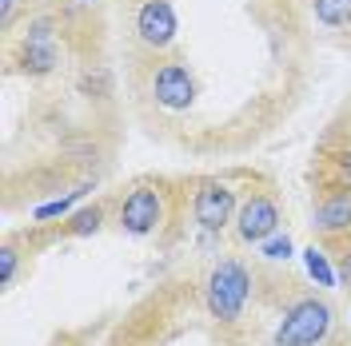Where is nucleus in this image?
<instances>
[{
	"label": "nucleus",
	"instance_id": "nucleus-1",
	"mask_svg": "<svg viewBox=\"0 0 351 346\" xmlns=\"http://www.w3.org/2000/svg\"><path fill=\"white\" fill-rule=\"evenodd\" d=\"M247 295H252V271L243 263L223 259L208 275V310H212V319H219V323L240 319Z\"/></svg>",
	"mask_w": 351,
	"mask_h": 346
},
{
	"label": "nucleus",
	"instance_id": "nucleus-2",
	"mask_svg": "<svg viewBox=\"0 0 351 346\" xmlns=\"http://www.w3.org/2000/svg\"><path fill=\"white\" fill-rule=\"evenodd\" d=\"M331 326V306L324 299H300L295 306L284 310V323L276 330V343L280 346H315L324 343Z\"/></svg>",
	"mask_w": 351,
	"mask_h": 346
},
{
	"label": "nucleus",
	"instance_id": "nucleus-3",
	"mask_svg": "<svg viewBox=\"0 0 351 346\" xmlns=\"http://www.w3.org/2000/svg\"><path fill=\"white\" fill-rule=\"evenodd\" d=\"M152 96L160 108L168 111H188L196 104V76H192V68L184 64L180 56H168V60H160L152 72Z\"/></svg>",
	"mask_w": 351,
	"mask_h": 346
},
{
	"label": "nucleus",
	"instance_id": "nucleus-4",
	"mask_svg": "<svg viewBox=\"0 0 351 346\" xmlns=\"http://www.w3.org/2000/svg\"><path fill=\"white\" fill-rule=\"evenodd\" d=\"M280 231V203L271 191H252L243 199L240 215H236V235L240 243H267Z\"/></svg>",
	"mask_w": 351,
	"mask_h": 346
},
{
	"label": "nucleus",
	"instance_id": "nucleus-5",
	"mask_svg": "<svg viewBox=\"0 0 351 346\" xmlns=\"http://www.w3.org/2000/svg\"><path fill=\"white\" fill-rule=\"evenodd\" d=\"M192 211H196V223L204 231H223L236 215V191L219 179H208V183H199Z\"/></svg>",
	"mask_w": 351,
	"mask_h": 346
},
{
	"label": "nucleus",
	"instance_id": "nucleus-6",
	"mask_svg": "<svg viewBox=\"0 0 351 346\" xmlns=\"http://www.w3.org/2000/svg\"><path fill=\"white\" fill-rule=\"evenodd\" d=\"M160 219H164V199H160L156 187H136V191H128L124 207H120V227L128 235H152L156 227H160Z\"/></svg>",
	"mask_w": 351,
	"mask_h": 346
},
{
	"label": "nucleus",
	"instance_id": "nucleus-7",
	"mask_svg": "<svg viewBox=\"0 0 351 346\" xmlns=\"http://www.w3.org/2000/svg\"><path fill=\"white\" fill-rule=\"evenodd\" d=\"M136 36L156 48V52H164L168 44L176 40V12L168 0H144L140 8H136Z\"/></svg>",
	"mask_w": 351,
	"mask_h": 346
},
{
	"label": "nucleus",
	"instance_id": "nucleus-8",
	"mask_svg": "<svg viewBox=\"0 0 351 346\" xmlns=\"http://www.w3.org/2000/svg\"><path fill=\"white\" fill-rule=\"evenodd\" d=\"M319 235H348L351 231V187H339V191H328L324 203L315 207V223H311Z\"/></svg>",
	"mask_w": 351,
	"mask_h": 346
},
{
	"label": "nucleus",
	"instance_id": "nucleus-9",
	"mask_svg": "<svg viewBox=\"0 0 351 346\" xmlns=\"http://www.w3.org/2000/svg\"><path fill=\"white\" fill-rule=\"evenodd\" d=\"M315 21L328 28H348L351 24V0H315Z\"/></svg>",
	"mask_w": 351,
	"mask_h": 346
},
{
	"label": "nucleus",
	"instance_id": "nucleus-10",
	"mask_svg": "<svg viewBox=\"0 0 351 346\" xmlns=\"http://www.w3.org/2000/svg\"><path fill=\"white\" fill-rule=\"evenodd\" d=\"M304 263H307V271H311V279L319 282V287H331V282L339 279V275L331 271L328 255H324V251H319L315 243H311V247H307V251H304Z\"/></svg>",
	"mask_w": 351,
	"mask_h": 346
},
{
	"label": "nucleus",
	"instance_id": "nucleus-11",
	"mask_svg": "<svg viewBox=\"0 0 351 346\" xmlns=\"http://www.w3.org/2000/svg\"><path fill=\"white\" fill-rule=\"evenodd\" d=\"M88 187H76V191L68 195V199H56V203H44V207H36V219H56V215H68V207H72V203H76V199H80V195H84Z\"/></svg>",
	"mask_w": 351,
	"mask_h": 346
},
{
	"label": "nucleus",
	"instance_id": "nucleus-12",
	"mask_svg": "<svg viewBox=\"0 0 351 346\" xmlns=\"http://www.w3.org/2000/svg\"><path fill=\"white\" fill-rule=\"evenodd\" d=\"M96 227H100V207L80 211V215H76V219L64 227V235H88V231H96Z\"/></svg>",
	"mask_w": 351,
	"mask_h": 346
},
{
	"label": "nucleus",
	"instance_id": "nucleus-13",
	"mask_svg": "<svg viewBox=\"0 0 351 346\" xmlns=\"http://www.w3.org/2000/svg\"><path fill=\"white\" fill-rule=\"evenodd\" d=\"M263 255H267V259H287V255H291V243H287V235H271L267 243H263Z\"/></svg>",
	"mask_w": 351,
	"mask_h": 346
},
{
	"label": "nucleus",
	"instance_id": "nucleus-14",
	"mask_svg": "<svg viewBox=\"0 0 351 346\" xmlns=\"http://www.w3.org/2000/svg\"><path fill=\"white\" fill-rule=\"evenodd\" d=\"M335 259H339V267H335L339 282H343V287H351V243H343V247H339V255H335Z\"/></svg>",
	"mask_w": 351,
	"mask_h": 346
},
{
	"label": "nucleus",
	"instance_id": "nucleus-15",
	"mask_svg": "<svg viewBox=\"0 0 351 346\" xmlns=\"http://www.w3.org/2000/svg\"><path fill=\"white\" fill-rule=\"evenodd\" d=\"M0 263H4V282H12V271H16V251H12V247H4Z\"/></svg>",
	"mask_w": 351,
	"mask_h": 346
},
{
	"label": "nucleus",
	"instance_id": "nucleus-16",
	"mask_svg": "<svg viewBox=\"0 0 351 346\" xmlns=\"http://www.w3.org/2000/svg\"><path fill=\"white\" fill-rule=\"evenodd\" d=\"M339 179H343V187H351V152L339 155Z\"/></svg>",
	"mask_w": 351,
	"mask_h": 346
}]
</instances>
